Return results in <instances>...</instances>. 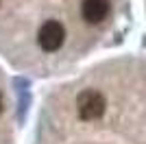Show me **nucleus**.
<instances>
[{
    "mask_svg": "<svg viewBox=\"0 0 146 144\" xmlns=\"http://www.w3.org/2000/svg\"><path fill=\"white\" fill-rule=\"evenodd\" d=\"M105 107H107V101H105L103 92L98 90H83L76 98V111H79V118L90 122V120H98L105 114Z\"/></svg>",
    "mask_w": 146,
    "mask_h": 144,
    "instance_id": "1",
    "label": "nucleus"
},
{
    "mask_svg": "<svg viewBox=\"0 0 146 144\" xmlns=\"http://www.w3.org/2000/svg\"><path fill=\"white\" fill-rule=\"evenodd\" d=\"M0 111H2V96H0Z\"/></svg>",
    "mask_w": 146,
    "mask_h": 144,
    "instance_id": "4",
    "label": "nucleus"
},
{
    "mask_svg": "<svg viewBox=\"0 0 146 144\" xmlns=\"http://www.w3.org/2000/svg\"><path fill=\"white\" fill-rule=\"evenodd\" d=\"M37 42L39 48L46 50V53H57L63 42H66V29L59 20H46V22L39 26V33H37Z\"/></svg>",
    "mask_w": 146,
    "mask_h": 144,
    "instance_id": "2",
    "label": "nucleus"
},
{
    "mask_svg": "<svg viewBox=\"0 0 146 144\" xmlns=\"http://www.w3.org/2000/svg\"><path fill=\"white\" fill-rule=\"evenodd\" d=\"M111 11L109 0H83L81 2V15L87 24H100L103 20H107Z\"/></svg>",
    "mask_w": 146,
    "mask_h": 144,
    "instance_id": "3",
    "label": "nucleus"
}]
</instances>
